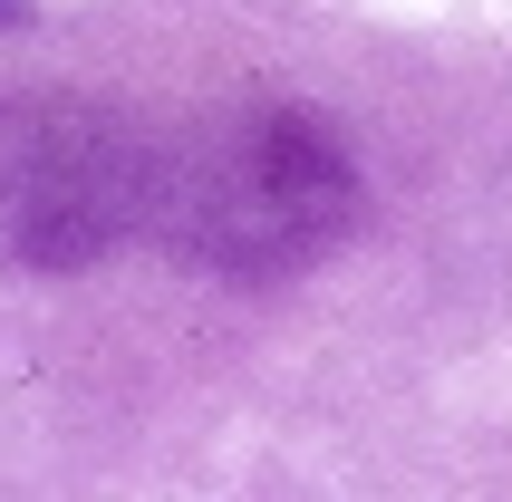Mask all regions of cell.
<instances>
[{
	"instance_id": "obj_2",
	"label": "cell",
	"mask_w": 512,
	"mask_h": 502,
	"mask_svg": "<svg viewBox=\"0 0 512 502\" xmlns=\"http://www.w3.org/2000/svg\"><path fill=\"white\" fill-rule=\"evenodd\" d=\"M155 136L97 97H10L0 107V261L97 271L145 232Z\"/></svg>"
},
{
	"instance_id": "obj_3",
	"label": "cell",
	"mask_w": 512,
	"mask_h": 502,
	"mask_svg": "<svg viewBox=\"0 0 512 502\" xmlns=\"http://www.w3.org/2000/svg\"><path fill=\"white\" fill-rule=\"evenodd\" d=\"M29 20V0H0V29H20Z\"/></svg>"
},
{
	"instance_id": "obj_1",
	"label": "cell",
	"mask_w": 512,
	"mask_h": 502,
	"mask_svg": "<svg viewBox=\"0 0 512 502\" xmlns=\"http://www.w3.org/2000/svg\"><path fill=\"white\" fill-rule=\"evenodd\" d=\"M358 203L368 184L329 116L300 97H242L155 145L145 232L223 290H271L329 261L358 232Z\"/></svg>"
}]
</instances>
